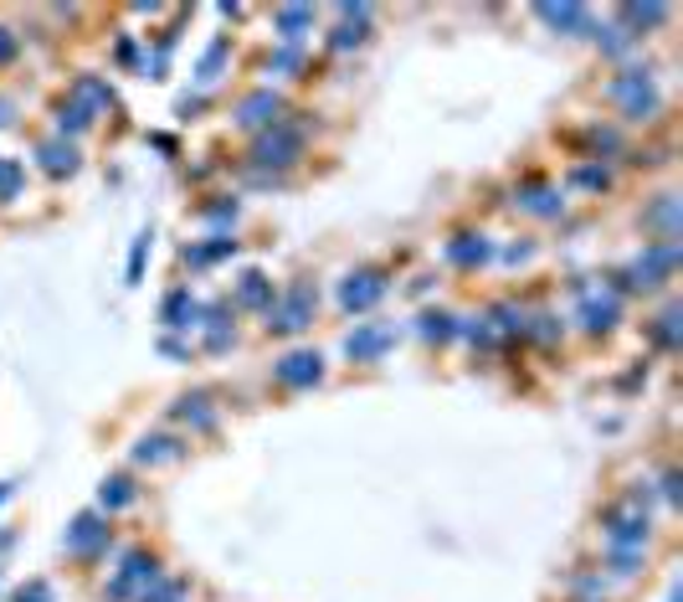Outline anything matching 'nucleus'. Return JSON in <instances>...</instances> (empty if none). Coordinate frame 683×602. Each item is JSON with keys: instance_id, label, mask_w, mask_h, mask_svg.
Wrapping results in <instances>:
<instances>
[{"instance_id": "nucleus-1", "label": "nucleus", "mask_w": 683, "mask_h": 602, "mask_svg": "<svg viewBox=\"0 0 683 602\" xmlns=\"http://www.w3.org/2000/svg\"><path fill=\"white\" fill-rule=\"evenodd\" d=\"M16 602H47V587H32V598H26V592H21Z\"/></svg>"}]
</instances>
